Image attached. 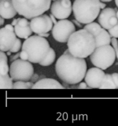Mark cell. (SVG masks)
Masks as SVG:
<instances>
[{"label":"cell","instance_id":"11","mask_svg":"<svg viewBox=\"0 0 118 126\" xmlns=\"http://www.w3.org/2000/svg\"><path fill=\"white\" fill-rule=\"evenodd\" d=\"M53 23L50 16L42 14L32 18L30 25L33 33L39 34L40 33H47L51 30L53 27Z\"/></svg>","mask_w":118,"mask_h":126},{"label":"cell","instance_id":"34","mask_svg":"<svg viewBox=\"0 0 118 126\" xmlns=\"http://www.w3.org/2000/svg\"><path fill=\"white\" fill-rule=\"evenodd\" d=\"M38 35L42 37H44V38H48V37L50 36V33L48 32L47 33H40V34H38Z\"/></svg>","mask_w":118,"mask_h":126},{"label":"cell","instance_id":"40","mask_svg":"<svg viewBox=\"0 0 118 126\" xmlns=\"http://www.w3.org/2000/svg\"><path fill=\"white\" fill-rule=\"evenodd\" d=\"M115 3H116V6H117L118 8V0H115Z\"/></svg>","mask_w":118,"mask_h":126},{"label":"cell","instance_id":"2","mask_svg":"<svg viewBox=\"0 0 118 126\" xmlns=\"http://www.w3.org/2000/svg\"><path fill=\"white\" fill-rule=\"evenodd\" d=\"M67 47L73 56L85 59L96 48L95 37L84 28L75 31L67 41Z\"/></svg>","mask_w":118,"mask_h":126},{"label":"cell","instance_id":"9","mask_svg":"<svg viewBox=\"0 0 118 126\" xmlns=\"http://www.w3.org/2000/svg\"><path fill=\"white\" fill-rule=\"evenodd\" d=\"M72 6L71 0H56L51 5V13L57 19H66L73 11Z\"/></svg>","mask_w":118,"mask_h":126},{"label":"cell","instance_id":"21","mask_svg":"<svg viewBox=\"0 0 118 126\" xmlns=\"http://www.w3.org/2000/svg\"><path fill=\"white\" fill-rule=\"evenodd\" d=\"M56 59V53L53 49L50 47L47 55H46L44 60L39 63V65L43 66H48L51 65V64L53 63L55 61Z\"/></svg>","mask_w":118,"mask_h":126},{"label":"cell","instance_id":"26","mask_svg":"<svg viewBox=\"0 0 118 126\" xmlns=\"http://www.w3.org/2000/svg\"><path fill=\"white\" fill-rule=\"evenodd\" d=\"M111 44H112V46L113 47L114 49H115V52H116V58H117L118 60V41L117 40V38H111Z\"/></svg>","mask_w":118,"mask_h":126},{"label":"cell","instance_id":"5","mask_svg":"<svg viewBox=\"0 0 118 126\" xmlns=\"http://www.w3.org/2000/svg\"><path fill=\"white\" fill-rule=\"evenodd\" d=\"M17 13L27 19L44 14L51 7V0H12Z\"/></svg>","mask_w":118,"mask_h":126},{"label":"cell","instance_id":"28","mask_svg":"<svg viewBox=\"0 0 118 126\" xmlns=\"http://www.w3.org/2000/svg\"><path fill=\"white\" fill-rule=\"evenodd\" d=\"M78 89H91L90 87H89L87 83L86 82H81L78 84Z\"/></svg>","mask_w":118,"mask_h":126},{"label":"cell","instance_id":"41","mask_svg":"<svg viewBox=\"0 0 118 126\" xmlns=\"http://www.w3.org/2000/svg\"><path fill=\"white\" fill-rule=\"evenodd\" d=\"M116 16H117L118 18V10L117 11H116Z\"/></svg>","mask_w":118,"mask_h":126},{"label":"cell","instance_id":"17","mask_svg":"<svg viewBox=\"0 0 118 126\" xmlns=\"http://www.w3.org/2000/svg\"><path fill=\"white\" fill-rule=\"evenodd\" d=\"M96 47L105 45H110L111 44V37L108 32L103 28L101 32L95 37Z\"/></svg>","mask_w":118,"mask_h":126},{"label":"cell","instance_id":"32","mask_svg":"<svg viewBox=\"0 0 118 126\" xmlns=\"http://www.w3.org/2000/svg\"><path fill=\"white\" fill-rule=\"evenodd\" d=\"M72 22L74 23V25H75L76 26H77L78 27H80V28H82L83 27V23H80L78 20H77V19H74V20H72Z\"/></svg>","mask_w":118,"mask_h":126},{"label":"cell","instance_id":"39","mask_svg":"<svg viewBox=\"0 0 118 126\" xmlns=\"http://www.w3.org/2000/svg\"><path fill=\"white\" fill-rule=\"evenodd\" d=\"M100 1H102V2H110V1H113V0H100Z\"/></svg>","mask_w":118,"mask_h":126},{"label":"cell","instance_id":"25","mask_svg":"<svg viewBox=\"0 0 118 126\" xmlns=\"http://www.w3.org/2000/svg\"><path fill=\"white\" fill-rule=\"evenodd\" d=\"M108 32L111 38H118V23L113 27L108 30Z\"/></svg>","mask_w":118,"mask_h":126},{"label":"cell","instance_id":"19","mask_svg":"<svg viewBox=\"0 0 118 126\" xmlns=\"http://www.w3.org/2000/svg\"><path fill=\"white\" fill-rule=\"evenodd\" d=\"M13 79L10 75L0 76V89H13Z\"/></svg>","mask_w":118,"mask_h":126},{"label":"cell","instance_id":"7","mask_svg":"<svg viewBox=\"0 0 118 126\" xmlns=\"http://www.w3.org/2000/svg\"><path fill=\"white\" fill-rule=\"evenodd\" d=\"M9 75L13 81H29L34 75V67L29 60L17 59L11 63Z\"/></svg>","mask_w":118,"mask_h":126},{"label":"cell","instance_id":"16","mask_svg":"<svg viewBox=\"0 0 118 126\" xmlns=\"http://www.w3.org/2000/svg\"><path fill=\"white\" fill-rule=\"evenodd\" d=\"M12 0H1L0 2V15L5 19H11L17 15Z\"/></svg>","mask_w":118,"mask_h":126},{"label":"cell","instance_id":"14","mask_svg":"<svg viewBox=\"0 0 118 126\" xmlns=\"http://www.w3.org/2000/svg\"><path fill=\"white\" fill-rule=\"evenodd\" d=\"M33 89H64L63 85L60 84L56 80L51 78H44L39 80L34 83Z\"/></svg>","mask_w":118,"mask_h":126},{"label":"cell","instance_id":"13","mask_svg":"<svg viewBox=\"0 0 118 126\" xmlns=\"http://www.w3.org/2000/svg\"><path fill=\"white\" fill-rule=\"evenodd\" d=\"M14 30L17 36L22 39H27L33 33L30 22L25 17L19 18L18 23L14 27Z\"/></svg>","mask_w":118,"mask_h":126},{"label":"cell","instance_id":"15","mask_svg":"<svg viewBox=\"0 0 118 126\" xmlns=\"http://www.w3.org/2000/svg\"><path fill=\"white\" fill-rule=\"evenodd\" d=\"M116 16V11L115 9L108 7L102 9L98 16V22L102 28L106 30H109L112 28L110 23L111 17Z\"/></svg>","mask_w":118,"mask_h":126},{"label":"cell","instance_id":"8","mask_svg":"<svg viewBox=\"0 0 118 126\" xmlns=\"http://www.w3.org/2000/svg\"><path fill=\"white\" fill-rule=\"evenodd\" d=\"M76 31L72 21L67 19L60 20L52 28V35L56 41L61 43H67L71 36Z\"/></svg>","mask_w":118,"mask_h":126},{"label":"cell","instance_id":"37","mask_svg":"<svg viewBox=\"0 0 118 126\" xmlns=\"http://www.w3.org/2000/svg\"><path fill=\"white\" fill-rule=\"evenodd\" d=\"M4 19L5 18H3L2 17H0V25L1 26H2L4 23Z\"/></svg>","mask_w":118,"mask_h":126},{"label":"cell","instance_id":"36","mask_svg":"<svg viewBox=\"0 0 118 126\" xmlns=\"http://www.w3.org/2000/svg\"><path fill=\"white\" fill-rule=\"evenodd\" d=\"M100 8H101L102 9H105V7H106V4L104 3V2L100 1Z\"/></svg>","mask_w":118,"mask_h":126},{"label":"cell","instance_id":"20","mask_svg":"<svg viewBox=\"0 0 118 126\" xmlns=\"http://www.w3.org/2000/svg\"><path fill=\"white\" fill-rule=\"evenodd\" d=\"M100 89H116L117 87L114 82L112 75L106 74L104 81L100 87Z\"/></svg>","mask_w":118,"mask_h":126},{"label":"cell","instance_id":"4","mask_svg":"<svg viewBox=\"0 0 118 126\" xmlns=\"http://www.w3.org/2000/svg\"><path fill=\"white\" fill-rule=\"evenodd\" d=\"M50 49L46 38L39 35H34L26 39L22 45V50L26 52L29 60L34 63H39L46 57Z\"/></svg>","mask_w":118,"mask_h":126},{"label":"cell","instance_id":"31","mask_svg":"<svg viewBox=\"0 0 118 126\" xmlns=\"http://www.w3.org/2000/svg\"><path fill=\"white\" fill-rule=\"evenodd\" d=\"M112 77L113 79L114 82H115V85L118 89V73H114L112 74Z\"/></svg>","mask_w":118,"mask_h":126},{"label":"cell","instance_id":"10","mask_svg":"<svg viewBox=\"0 0 118 126\" xmlns=\"http://www.w3.org/2000/svg\"><path fill=\"white\" fill-rule=\"evenodd\" d=\"M17 34L12 24L6 25L0 30V49L1 51L10 50L17 40Z\"/></svg>","mask_w":118,"mask_h":126},{"label":"cell","instance_id":"22","mask_svg":"<svg viewBox=\"0 0 118 126\" xmlns=\"http://www.w3.org/2000/svg\"><path fill=\"white\" fill-rule=\"evenodd\" d=\"M84 28L88 30L89 32H90L91 33H92L94 35V36L95 37L101 32L102 29L103 28L99 23L93 22L91 23L86 24Z\"/></svg>","mask_w":118,"mask_h":126},{"label":"cell","instance_id":"33","mask_svg":"<svg viewBox=\"0 0 118 126\" xmlns=\"http://www.w3.org/2000/svg\"><path fill=\"white\" fill-rule=\"evenodd\" d=\"M50 18H51V20H52V22H53V23H54V24H56V23H57V21H56V17H55V16H53V15L52 14H51L50 15Z\"/></svg>","mask_w":118,"mask_h":126},{"label":"cell","instance_id":"3","mask_svg":"<svg viewBox=\"0 0 118 126\" xmlns=\"http://www.w3.org/2000/svg\"><path fill=\"white\" fill-rule=\"evenodd\" d=\"M100 0H75L73 12L75 19L83 24L94 22L100 12Z\"/></svg>","mask_w":118,"mask_h":126},{"label":"cell","instance_id":"12","mask_svg":"<svg viewBox=\"0 0 118 126\" xmlns=\"http://www.w3.org/2000/svg\"><path fill=\"white\" fill-rule=\"evenodd\" d=\"M106 74L98 67H93L86 71L84 81L91 89H100Z\"/></svg>","mask_w":118,"mask_h":126},{"label":"cell","instance_id":"29","mask_svg":"<svg viewBox=\"0 0 118 126\" xmlns=\"http://www.w3.org/2000/svg\"><path fill=\"white\" fill-rule=\"evenodd\" d=\"M20 52H18L15 53V54H13V55H11V56H10L9 61L11 62H13L15 60H17V59H18V58L20 57Z\"/></svg>","mask_w":118,"mask_h":126},{"label":"cell","instance_id":"35","mask_svg":"<svg viewBox=\"0 0 118 126\" xmlns=\"http://www.w3.org/2000/svg\"><path fill=\"white\" fill-rule=\"evenodd\" d=\"M18 20H19V18H17V19H14V20H13L12 22V23H11L12 25H13V27H15V26L17 24V23H18Z\"/></svg>","mask_w":118,"mask_h":126},{"label":"cell","instance_id":"27","mask_svg":"<svg viewBox=\"0 0 118 126\" xmlns=\"http://www.w3.org/2000/svg\"><path fill=\"white\" fill-rule=\"evenodd\" d=\"M20 58L22 60H28L29 59V55L26 52L24 51V50H22L20 52Z\"/></svg>","mask_w":118,"mask_h":126},{"label":"cell","instance_id":"42","mask_svg":"<svg viewBox=\"0 0 118 126\" xmlns=\"http://www.w3.org/2000/svg\"><path fill=\"white\" fill-rule=\"evenodd\" d=\"M51 1H56V0H51Z\"/></svg>","mask_w":118,"mask_h":126},{"label":"cell","instance_id":"30","mask_svg":"<svg viewBox=\"0 0 118 126\" xmlns=\"http://www.w3.org/2000/svg\"><path fill=\"white\" fill-rule=\"evenodd\" d=\"M41 79L42 78H40V76H39V75H37V74H34V75H33V76H32L31 79H30V81H31V82H34V83H35V82H37L39 80Z\"/></svg>","mask_w":118,"mask_h":126},{"label":"cell","instance_id":"18","mask_svg":"<svg viewBox=\"0 0 118 126\" xmlns=\"http://www.w3.org/2000/svg\"><path fill=\"white\" fill-rule=\"evenodd\" d=\"M8 59L7 54L5 52L1 51L0 52V76H4L9 73L10 67L8 65Z\"/></svg>","mask_w":118,"mask_h":126},{"label":"cell","instance_id":"6","mask_svg":"<svg viewBox=\"0 0 118 126\" xmlns=\"http://www.w3.org/2000/svg\"><path fill=\"white\" fill-rule=\"evenodd\" d=\"M116 59L115 50L110 44L97 47L90 55L92 63L103 70H106L112 66Z\"/></svg>","mask_w":118,"mask_h":126},{"label":"cell","instance_id":"1","mask_svg":"<svg viewBox=\"0 0 118 126\" xmlns=\"http://www.w3.org/2000/svg\"><path fill=\"white\" fill-rule=\"evenodd\" d=\"M55 71L63 82L69 85L77 84L85 77L86 62L83 58L73 56L67 49L56 61Z\"/></svg>","mask_w":118,"mask_h":126},{"label":"cell","instance_id":"38","mask_svg":"<svg viewBox=\"0 0 118 126\" xmlns=\"http://www.w3.org/2000/svg\"><path fill=\"white\" fill-rule=\"evenodd\" d=\"M12 52H11L10 51V50H8V51L6 52V54H7V56H11V54H12Z\"/></svg>","mask_w":118,"mask_h":126},{"label":"cell","instance_id":"24","mask_svg":"<svg viewBox=\"0 0 118 126\" xmlns=\"http://www.w3.org/2000/svg\"><path fill=\"white\" fill-rule=\"evenodd\" d=\"M22 47V45L21 40L19 38H17V40H16L15 43L13 44L12 47L10 49V51L12 53H17L18 52H19V50H20Z\"/></svg>","mask_w":118,"mask_h":126},{"label":"cell","instance_id":"23","mask_svg":"<svg viewBox=\"0 0 118 126\" xmlns=\"http://www.w3.org/2000/svg\"><path fill=\"white\" fill-rule=\"evenodd\" d=\"M34 82L31 81H17L13 83V89H29L33 88L34 86Z\"/></svg>","mask_w":118,"mask_h":126}]
</instances>
